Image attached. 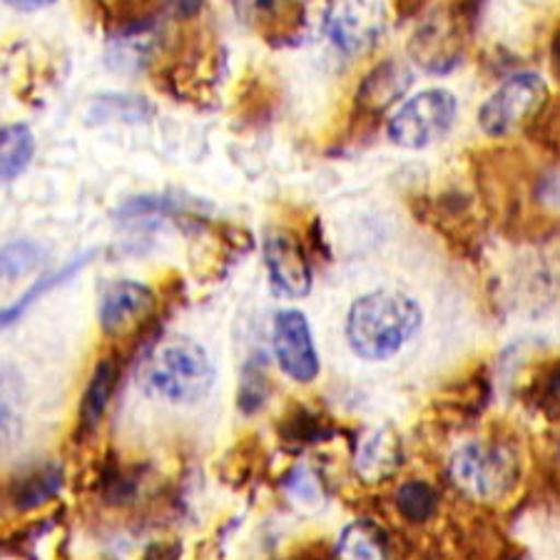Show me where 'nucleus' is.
<instances>
[{
	"label": "nucleus",
	"mask_w": 560,
	"mask_h": 560,
	"mask_svg": "<svg viewBox=\"0 0 560 560\" xmlns=\"http://www.w3.org/2000/svg\"><path fill=\"white\" fill-rule=\"evenodd\" d=\"M324 23L339 50L361 52L382 35L384 11L376 0H329Z\"/></svg>",
	"instance_id": "obj_8"
},
{
	"label": "nucleus",
	"mask_w": 560,
	"mask_h": 560,
	"mask_svg": "<svg viewBox=\"0 0 560 560\" xmlns=\"http://www.w3.org/2000/svg\"><path fill=\"white\" fill-rule=\"evenodd\" d=\"M269 396V374L265 354L247 359L240 374V392H237V406L245 413H255L267 404Z\"/></svg>",
	"instance_id": "obj_25"
},
{
	"label": "nucleus",
	"mask_w": 560,
	"mask_h": 560,
	"mask_svg": "<svg viewBox=\"0 0 560 560\" xmlns=\"http://www.w3.org/2000/svg\"><path fill=\"white\" fill-rule=\"evenodd\" d=\"M155 304L158 296L148 284L117 279L103 289L97 322H101L105 337H125L128 331L138 329L140 322L148 319Z\"/></svg>",
	"instance_id": "obj_9"
},
{
	"label": "nucleus",
	"mask_w": 560,
	"mask_h": 560,
	"mask_svg": "<svg viewBox=\"0 0 560 560\" xmlns=\"http://www.w3.org/2000/svg\"><path fill=\"white\" fill-rule=\"evenodd\" d=\"M458 103L454 93L444 88H431L406 101L388 120V138L406 150H423L446 138L454 128Z\"/></svg>",
	"instance_id": "obj_4"
},
{
	"label": "nucleus",
	"mask_w": 560,
	"mask_h": 560,
	"mask_svg": "<svg viewBox=\"0 0 560 560\" xmlns=\"http://www.w3.org/2000/svg\"><path fill=\"white\" fill-rule=\"evenodd\" d=\"M95 3L115 23V28H120V25L155 18L152 8L158 5V0H95Z\"/></svg>",
	"instance_id": "obj_29"
},
{
	"label": "nucleus",
	"mask_w": 560,
	"mask_h": 560,
	"mask_svg": "<svg viewBox=\"0 0 560 560\" xmlns=\"http://www.w3.org/2000/svg\"><path fill=\"white\" fill-rule=\"evenodd\" d=\"M421 327V306L401 292L382 289L351 304L347 341L357 357L384 361L399 354Z\"/></svg>",
	"instance_id": "obj_1"
},
{
	"label": "nucleus",
	"mask_w": 560,
	"mask_h": 560,
	"mask_svg": "<svg viewBox=\"0 0 560 560\" xmlns=\"http://www.w3.org/2000/svg\"><path fill=\"white\" fill-rule=\"evenodd\" d=\"M214 384V366L205 347L187 337L167 339L142 366V388L175 406L202 401Z\"/></svg>",
	"instance_id": "obj_2"
},
{
	"label": "nucleus",
	"mask_w": 560,
	"mask_h": 560,
	"mask_svg": "<svg viewBox=\"0 0 560 560\" xmlns=\"http://www.w3.org/2000/svg\"><path fill=\"white\" fill-rule=\"evenodd\" d=\"M329 427L319 413H314L304 406H294L292 411L287 413L284 421L279 423V436H282L284 444L289 446H306V444H316V441H324V436H329Z\"/></svg>",
	"instance_id": "obj_23"
},
{
	"label": "nucleus",
	"mask_w": 560,
	"mask_h": 560,
	"mask_svg": "<svg viewBox=\"0 0 560 560\" xmlns=\"http://www.w3.org/2000/svg\"><path fill=\"white\" fill-rule=\"evenodd\" d=\"M25 386L11 364L0 361V460L13 454L23 439Z\"/></svg>",
	"instance_id": "obj_16"
},
{
	"label": "nucleus",
	"mask_w": 560,
	"mask_h": 560,
	"mask_svg": "<svg viewBox=\"0 0 560 560\" xmlns=\"http://www.w3.org/2000/svg\"><path fill=\"white\" fill-rule=\"evenodd\" d=\"M138 486H140L138 468L122 466L120 460H115L113 456L105 460L101 471V495L107 505H125L135 501V495H138Z\"/></svg>",
	"instance_id": "obj_24"
},
{
	"label": "nucleus",
	"mask_w": 560,
	"mask_h": 560,
	"mask_svg": "<svg viewBox=\"0 0 560 560\" xmlns=\"http://www.w3.org/2000/svg\"><path fill=\"white\" fill-rule=\"evenodd\" d=\"M466 33H471V28H468L454 8L448 5L441 13L429 15L427 21L419 25L417 33H413V40L409 45L411 58L417 60L423 70L446 72L460 60Z\"/></svg>",
	"instance_id": "obj_6"
},
{
	"label": "nucleus",
	"mask_w": 560,
	"mask_h": 560,
	"mask_svg": "<svg viewBox=\"0 0 560 560\" xmlns=\"http://www.w3.org/2000/svg\"><path fill=\"white\" fill-rule=\"evenodd\" d=\"M337 553L345 558H386L392 553V538L378 523L361 518L341 533Z\"/></svg>",
	"instance_id": "obj_21"
},
{
	"label": "nucleus",
	"mask_w": 560,
	"mask_h": 560,
	"mask_svg": "<svg viewBox=\"0 0 560 560\" xmlns=\"http://www.w3.org/2000/svg\"><path fill=\"white\" fill-rule=\"evenodd\" d=\"M548 103V88L536 72H518L493 90L478 110V125L489 138H509L528 128L540 107Z\"/></svg>",
	"instance_id": "obj_5"
},
{
	"label": "nucleus",
	"mask_w": 560,
	"mask_h": 560,
	"mask_svg": "<svg viewBox=\"0 0 560 560\" xmlns=\"http://www.w3.org/2000/svg\"><path fill=\"white\" fill-rule=\"evenodd\" d=\"M35 155V135L28 125L13 122L0 128V185L11 183Z\"/></svg>",
	"instance_id": "obj_20"
},
{
	"label": "nucleus",
	"mask_w": 560,
	"mask_h": 560,
	"mask_svg": "<svg viewBox=\"0 0 560 560\" xmlns=\"http://www.w3.org/2000/svg\"><path fill=\"white\" fill-rule=\"evenodd\" d=\"M451 478L468 499L481 503L501 501L521 481V456L505 439L471 441L451 458Z\"/></svg>",
	"instance_id": "obj_3"
},
{
	"label": "nucleus",
	"mask_w": 560,
	"mask_h": 560,
	"mask_svg": "<svg viewBox=\"0 0 560 560\" xmlns=\"http://www.w3.org/2000/svg\"><path fill=\"white\" fill-rule=\"evenodd\" d=\"M401 458L404 454H401L399 436H396L394 431L382 429L361 441V446L357 448L354 468L361 476V481L382 483L399 471Z\"/></svg>",
	"instance_id": "obj_17"
},
{
	"label": "nucleus",
	"mask_w": 560,
	"mask_h": 560,
	"mask_svg": "<svg viewBox=\"0 0 560 560\" xmlns=\"http://www.w3.org/2000/svg\"><path fill=\"white\" fill-rule=\"evenodd\" d=\"M429 0H396V11H399L401 18H411L417 15Z\"/></svg>",
	"instance_id": "obj_32"
},
{
	"label": "nucleus",
	"mask_w": 560,
	"mask_h": 560,
	"mask_svg": "<svg viewBox=\"0 0 560 560\" xmlns=\"http://www.w3.org/2000/svg\"><path fill=\"white\" fill-rule=\"evenodd\" d=\"M396 511L406 523H429L439 513V491L427 481H406L396 491Z\"/></svg>",
	"instance_id": "obj_22"
},
{
	"label": "nucleus",
	"mask_w": 560,
	"mask_h": 560,
	"mask_svg": "<svg viewBox=\"0 0 560 560\" xmlns=\"http://www.w3.org/2000/svg\"><path fill=\"white\" fill-rule=\"evenodd\" d=\"M275 354L279 361V369L294 382L310 384L319 376V354H316L312 329L306 316L296 310L279 312L275 316Z\"/></svg>",
	"instance_id": "obj_7"
},
{
	"label": "nucleus",
	"mask_w": 560,
	"mask_h": 560,
	"mask_svg": "<svg viewBox=\"0 0 560 560\" xmlns=\"http://www.w3.org/2000/svg\"><path fill=\"white\" fill-rule=\"evenodd\" d=\"M189 202L177 200V197L170 195H142L132 197V200L125 202L120 210H117V220L120 222H135L144 220V217H170V214H187Z\"/></svg>",
	"instance_id": "obj_26"
},
{
	"label": "nucleus",
	"mask_w": 560,
	"mask_h": 560,
	"mask_svg": "<svg viewBox=\"0 0 560 560\" xmlns=\"http://www.w3.org/2000/svg\"><path fill=\"white\" fill-rule=\"evenodd\" d=\"M538 399L540 409L550 413V417H560V361H556V364L548 369L544 384H540Z\"/></svg>",
	"instance_id": "obj_30"
},
{
	"label": "nucleus",
	"mask_w": 560,
	"mask_h": 560,
	"mask_svg": "<svg viewBox=\"0 0 560 560\" xmlns=\"http://www.w3.org/2000/svg\"><path fill=\"white\" fill-rule=\"evenodd\" d=\"M411 85V72L396 60H384L361 80L357 90V107L361 115L382 117Z\"/></svg>",
	"instance_id": "obj_12"
},
{
	"label": "nucleus",
	"mask_w": 560,
	"mask_h": 560,
	"mask_svg": "<svg viewBox=\"0 0 560 560\" xmlns=\"http://www.w3.org/2000/svg\"><path fill=\"white\" fill-rule=\"evenodd\" d=\"M120 359L115 354H105L103 359H97V364L90 374V382L85 386L83 399H80V409H78V431L80 433H93L105 417L107 406L113 401V394L117 388V382H120Z\"/></svg>",
	"instance_id": "obj_15"
},
{
	"label": "nucleus",
	"mask_w": 560,
	"mask_h": 560,
	"mask_svg": "<svg viewBox=\"0 0 560 560\" xmlns=\"http://www.w3.org/2000/svg\"><path fill=\"white\" fill-rule=\"evenodd\" d=\"M261 255H265V267L269 275L272 289L282 296H300L310 294L312 289V267L306 259L304 249L292 234L287 232H269L261 245Z\"/></svg>",
	"instance_id": "obj_10"
},
{
	"label": "nucleus",
	"mask_w": 560,
	"mask_h": 560,
	"mask_svg": "<svg viewBox=\"0 0 560 560\" xmlns=\"http://www.w3.org/2000/svg\"><path fill=\"white\" fill-rule=\"evenodd\" d=\"M52 3H58V0H5V5H11L13 11H21V13L43 11V8H48Z\"/></svg>",
	"instance_id": "obj_31"
},
{
	"label": "nucleus",
	"mask_w": 560,
	"mask_h": 560,
	"mask_svg": "<svg viewBox=\"0 0 560 560\" xmlns=\"http://www.w3.org/2000/svg\"><path fill=\"white\" fill-rule=\"evenodd\" d=\"M550 58H553V66L560 72V28L553 35V43H550Z\"/></svg>",
	"instance_id": "obj_34"
},
{
	"label": "nucleus",
	"mask_w": 560,
	"mask_h": 560,
	"mask_svg": "<svg viewBox=\"0 0 560 560\" xmlns=\"http://www.w3.org/2000/svg\"><path fill=\"white\" fill-rule=\"evenodd\" d=\"M302 0H234V11L265 38L282 43L292 38L302 23Z\"/></svg>",
	"instance_id": "obj_11"
},
{
	"label": "nucleus",
	"mask_w": 560,
	"mask_h": 560,
	"mask_svg": "<svg viewBox=\"0 0 560 560\" xmlns=\"http://www.w3.org/2000/svg\"><path fill=\"white\" fill-rule=\"evenodd\" d=\"M528 132L536 138V142L544 144L548 152L560 158V101L546 103L540 113L533 117L528 125Z\"/></svg>",
	"instance_id": "obj_28"
},
{
	"label": "nucleus",
	"mask_w": 560,
	"mask_h": 560,
	"mask_svg": "<svg viewBox=\"0 0 560 560\" xmlns=\"http://www.w3.org/2000/svg\"><path fill=\"white\" fill-rule=\"evenodd\" d=\"M202 0H175V11L179 18H192L200 13Z\"/></svg>",
	"instance_id": "obj_33"
},
{
	"label": "nucleus",
	"mask_w": 560,
	"mask_h": 560,
	"mask_svg": "<svg viewBox=\"0 0 560 560\" xmlns=\"http://www.w3.org/2000/svg\"><path fill=\"white\" fill-rule=\"evenodd\" d=\"M155 115V105H152L148 97L142 95H130V93H105L95 97L93 105L88 110V120L93 125L103 122H148Z\"/></svg>",
	"instance_id": "obj_19"
},
{
	"label": "nucleus",
	"mask_w": 560,
	"mask_h": 560,
	"mask_svg": "<svg viewBox=\"0 0 560 560\" xmlns=\"http://www.w3.org/2000/svg\"><path fill=\"white\" fill-rule=\"evenodd\" d=\"M45 249L38 242L15 240L11 245L0 247V279L13 282L18 277H25L40 265Z\"/></svg>",
	"instance_id": "obj_27"
},
{
	"label": "nucleus",
	"mask_w": 560,
	"mask_h": 560,
	"mask_svg": "<svg viewBox=\"0 0 560 560\" xmlns=\"http://www.w3.org/2000/svg\"><path fill=\"white\" fill-rule=\"evenodd\" d=\"M158 45H160V33H158L155 18L120 25V28H115V35L110 40L107 62H110L115 70L135 72L148 66L152 56L158 52Z\"/></svg>",
	"instance_id": "obj_13"
},
{
	"label": "nucleus",
	"mask_w": 560,
	"mask_h": 560,
	"mask_svg": "<svg viewBox=\"0 0 560 560\" xmlns=\"http://www.w3.org/2000/svg\"><path fill=\"white\" fill-rule=\"evenodd\" d=\"M62 486H66V471L56 460L33 464L8 486V501L13 503L15 511H33L56 499Z\"/></svg>",
	"instance_id": "obj_14"
},
{
	"label": "nucleus",
	"mask_w": 560,
	"mask_h": 560,
	"mask_svg": "<svg viewBox=\"0 0 560 560\" xmlns=\"http://www.w3.org/2000/svg\"><path fill=\"white\" fill-rule=\"evenodd\" d=\"M93 257H97V252H88V255H80L72 261H68V265L62 269H56V272L40 277L38 282L25 289V292L18 296L13 304H8V306H3V310H0V329H8L18 319H23V314H28L33 310V304H38L43 296L50 294L56 287L66 284L68 279H72L80 272V269H85L90 261H93Z\"/></svg>",
	"instance_id": "obj_18"
}]
</instances>
